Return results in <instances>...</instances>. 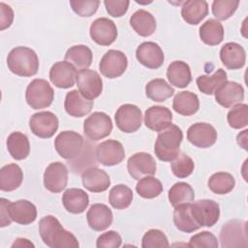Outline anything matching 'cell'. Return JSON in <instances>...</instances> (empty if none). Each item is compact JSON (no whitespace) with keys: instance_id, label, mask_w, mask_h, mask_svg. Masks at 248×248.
<instances>
[{"instance_id":"816d5d0a","label":"cell","mask_w":248,"mask_h":248,"mask_svg":"<svg viewBox=\"0 0 248 248\" xmlns=\"http://www.w3.org/2000/svg\"><path fill=\"white\" fill-rule=\"evenodd\" d=\"M14 20V11L13 9L1 2L0 3V30H4L11 26Z\"/></svg>"},{"instance_id":"8d00e7d4","label":"cell","mask_w":248,"mask_h":248,"mask_svg":"<svg viewBox=\"0 0 248 248\" xmlns=\"http://www.w3.org/2000/svg\"><path fill=\"white\" fill-rule=\"evenodd\" d=\"M174 93V89L163 78L151 79L145 85V94L147 98L154 102L163 103L170 98Z\"/></svg>"},{"instance_id":"7c38bea8","label":"cell","mask_w":248,"mask_h":248,"mask_svg":"<svg viewBox=\"0 0 248 248\" xmlns=\"http://www.w3.org/2000/svg\"><path fill=\"white\" fill-rule=\"evenodd\" d=\"M76 82L78 91L88 100L96 99L103 91V80L100 75L93 70L84 69L78 71Z\"/></svg>"},{"instance_id":"f6af8a7d","label":"cell","mask_w":248,"mask_h":248,"mask_svg":"<svg viewBox=\"0 0 248 248\" xmlns=\"http://www.w3.org/2000/svg\"><path fill=\"white\" fill-rule=\"evenodd\" d=\"M239 1L234 0H215L212 2V14L219 20L230 18L236 11Z\"/></svg>"},{"instance_id":"7402d4cb","label":"cell","mask_w":248,"mask_h":248,"mask_svg":"<svg viewBox=\"0 0 248 248\" xmlns=\"http://www.w3.org/2000/svg\"><path fill=\"white\" fill-rule=\"evenodd\" d=\"M172 113L170 108L162 106H152L144 113L145 126L154 131L161 132L171 125Z\"/></svg>"},{"instance_id":"2e32d148","label":"cell","mask_w":248,"mask_h":248,"mask_svg":"<svg viewBox=\"0 0 248 248\" xmlns=\"http://www.w3.org/2000/svg\"><path fill=\"white\" fill-rule=\"evenodd\" d=\"M91 39L100 46L111 45L117 37V28L115 23L107 17L95 19L89 29Z\"/></svg>"},{"instance_id":"484cf974","label":"cell","mask_w":248,"mask_h":248,"mask_svg":"<svg viewBox=\"0 0 248 248\" xmlns=\"http://www.w3.org/2000/svg\"><path fill=\"white\" fill-rule=\"evenodd\" d=\"M64 108L69 115L82 117L91 111L93 101L86 99L78 90H72L66 94Z\"/></svg>"},{"instance_id":"e575fe53","label":"cell","mask_w":248,"mask_h":248,"mask_svg":"<svg viewBox=\"0 0 248 248\" xmlns=\"http://www.w3.org/2000/svg\"><path fill=\"white\" fill-rule=\"evenodd\" d=\"M7 149L16 160H24L30 152V143L26 135L20 132H13L7 139Z\"/></svg>"},{"instance_id":"277c9868","label":"cell","mask_w":248,"mask_h":248,"mask_svg":"<svg viewBox=\"0 0 248 248\" xmlns=\"http://www.w3.org/2000/svg\"><path fill=\"white\" fill-rule=\"evenodd\" d=\"M54 98V91L46 79L35 78L27 86L25 99L33 109L49 107Z\"/></svg>"},{"instance_id":"ee69618b","label":"cell","mask_w":248,"mask_h":248,"mask_svg":"<svg viewBox=\"0 0 248 248\" xmlns=\"http://www.w3.org/2000/svg\"><path fill=\"white\" fill-rule=\"evenodd\" d=\"M229 125L233 129H241L248 125V106L246 104L235 105L227 115Z\"/></svg>"},{"instance_id":"d4e9b609","label":"cell","mask_w":248,"mask_h":248,"mask_svg":"<svg viewBox=\"0 0 248 248\" xmlns=\"http://www.w3.org/2000/svg\"><path fill=\"white\" fill-rule=\"evenodd\" d=\"M81 181L83 187L93 193L104 192L110 185L108 174L104 170L95 167L88 168L82 172Z\"/></svg>"},{"instance_id":"836d02e7","label":"cell","mask_w":248,"mask_h":248,"mask_svg":"<svg viewBox=\"0 0 248 248\" xmlns=\"http://www.w3.org/2000/svg\"><path fill=\"white\" fill-rule=\"evenodd\" d=\"M92 51L84 45H77L71 46L65 54V61L73 65L76 70L87 69L92 63Z\"/></svg>"},{"instance_id":"4fadbf2b","label":"cell","mask_w":248,"mask_h":248,"mask_svg":"<svg viewBox=\"0 0 248 248\" xmlns=\"http://www.w3.org/2000/svg\"><path fill=\"white\" fill-rule=\"evenodd\" d=\"M129 174L134 179H140L144 176L154 175L157 170L155 159L146 152H138L132 155L127 162Z\"/></svg>"},{"instance_id":"52a82bcc","label":"cell","mask_w":248,"mask_h":248,"mask_svg":"<svg viewBox=\"0 0 248 248\" xmlns=\"http://www.w3.org/2000/svg\"><path fill=\"white\" fill-rule=\"evenodd\" d=\"M117 128L127 134L138 131L141 126L142 114L139 107L132 104L120 106L114 115Z\"/></svg>"},{"instance_id":"e0dca14e","label":"cell","mask_w":248,"mask_h":248,"mask_svg":"<svg viewBox=\"0 0 248 248\" xmlns=\"http://www.w3.org/2000/svg\"><path fill=\"white\" fill-rule=\"evenodd\" d=\"M68 170L61 162L50 163L44 172V185L52 193H60L67 186Z\"/></svg>"},{"instance_id":"5bb4252c","label":"cell","mask_w":248,"mask_h":248,"mask_svg":"<svg viewBox=\"0 0 248 248\" xmlns=\"http://www.w3.org/2000/svg\"><path fill=\"white\" fill-rule=\"evenodd\" d=\"M95 154L98 162L107 167L118 165L125 158L122 143L115 140H108L98 144Z\"/></svg>"},{"instance_id":"83f0119b","label":"cell","mask_w":248,"mask_h":248,"mask_svg":"<svg viewBox=\"0 0 248 248\" xmlns=\"http://www.w3.org/2000/svg\"><path fill=\"white\" fill-rule=\"evenodd\" d=\"M208 14V5L204 0H187L181 7L182 18L191 25L199 24Z\"/></svg>"},{"instance_id":"681fc988","label":"cell","mask_w":248,"mask_h":248,"mask_svg":"<svg viewBox=\"0 0 248 248\" xmlns=\"http://www.w3.org/2000/svg\"><path fill=\"white\" fill-rule=\"evenodd\" d=\"M122 238L115 231H108L102 233L96 241L98 248H118L121 246Z\"/></svg>"},{"instance_id":"60d3db41","label":"cell","mask_w":248,"mask_h":248,"mask_svg":"<svg viewBox=\"0 0 248 248\" xmlns=\"http://www.w3.org/2000/svg\"><path fill=\"white\" fill-rule=\"evenodd\" d=\"M133 201V192L125 184H117L113 186L108 195V202L115 209L127 208Z\"/></svg>"},{"instance_id":"f5cc1de1","label":"cell","mask_w":248,"mask_h":248,"mask_svg":"<svg viewBox=\"0 0 248 248\" xmlns=\"http://www.w3.org/2000/svg\"><path fill=\"white\" fill-rule=\"evenodd\" d=\"M7 201L6 199L4 198H1L0 200V204H1V209H0V226L3 228V227H6V226H9L11 223H12V220L9 216V212H8V208H7Z\"/></svg>"},{"instance_id":"30bf717a","label":"cell","mask_w":248,"mask_h":248,"mask_svg":"<svg viewBox=\"0 0 248 248\" xmlns=\"http://www.w3.org/2000/svg\"><path fill=\"white\" fill-rule=\"evenodd\" d=\"M128 66L127 56L120 50L109 49L102 57L99 69L108 78H116L124 74Z\"/></svg>"},{"instance_id":"44dd1931","label":"cell","mask_w":248,"mask_h":248,"mask_svg":"<svg viewBox=\"0 0 248 248\" xmlns=\"http://www.w3.org/2000/svg\"><path fill=\"white\" fill-rule=\"evenodd\" d=\"M7 208L11 220L20 225H29L37 218L36 206L27 200H18L14 202L7 201Z\"/></svg>"},{"instance_id":"ab89813d","label":"cell","mask_w":248,"mask_h":248,"mask_svg":"<svg viewBox=\"0 0 248 248\" xmlns=\"http://www.w3.org/2000/svg\"><path fill=\"white\" fill-rule=\"evenodd\" d=\"M168 198L170 203L174 207L181 203L193 202L195 199V193L190 184L186 182H176L169 190Z\"/></svg>"},{"instance_id":"f907efd6","label":"cell","mask_w":248,"mask_h":248,"mask_svg":"<svg viewBox=\"0 0 248 248\" xmlns=\"http://www.w3.org/2000/svg\"><path fill=\"white\" fill-rule=\"evenodd\" d=\"M104 4L109 16L120 17L127 13L130 2L128 0H105Z\"/></svg>"},{"instance_id":"4dcf8cb0","label":"cell","mask_w":248,"mask_h":248,"mask_svg":"<svg viewBox=\"0 0 248 248\" xmlns=\"http://www.w3.org/2000/svg\"><path fill=\"white\" fill-rule=\"evenodd\" d=\"M173 223L176 229L187 233L193 232L201 228L192 215L191 202L181 203L174 206Z\"/></svg>"},{"instance_id":"d590c367","label":"cell","mask_w":248,"mask_h":248,"mask_svg":"<svg viewBox=\"0 0 248 248\" xmlns=\"http://www.w3.org/2000/svg\"><path fill=\"white\" fill-rule=\"evenodd\" d=\"M199 34L205 45L217 46L224 39V27L217 19L209 18L202 24Z\"/></svg>"},{"instance_id":"ffe728a7","label":"cell","mask_w":248,"mask_h":248,"mask_svg":"<svg viewBox=\"0 0 248 248\" xmlns=\"http://www.w3.org/2000/svg\"><path fill=\"white\" fill-rule=\"evenodd\" d=\"M138 61L146 68L158 69L165 60L164 52L158 44L154 42H143L136 50Z\"/></svg>"},{"instance_id":"cb8c5ba5","label":"cell","mask_w":248,"mask_h":248,"mask_svg":"<svg viewBox=\"0 0 248 248\" xmlns=\"http://www.w3.org/2000/svg\"><path fill=\"white\" fill-rule=\"evenodd\" d=\"M220 59L227 69L237 70L245 65L246 53L239 44L230 42L221 47Z\"/></svg>"},{"instance_id":"7a4b0ae2","label":"cell","mask_w":248,"mask_h":248,"mask_svg":"<svg viewBox=\"0 0 248 248\" xmlns=\"http://www.w3.org/2000/svg\"><path fill=\"white\" fill-rule=\"evenodd\" d=\"M9 70L19 77H32L39 70V58L36 52L27 46L13 48L7 57Z\"/></svg>"},{"instance_id":"ac0fdd59","label":"cell","mask_w":248,"mask_h":248,"mask_svg":"<svg viewBox=\"0 0 248 248\" xmlns=\"http://www.w3.org/2000/svg\"><path fill=\"white\" fill-rule=\"evenodd\" d=\"M78 72L76 68L67 61L54 63L49 70V79L58 88L67 89L75 85Z\"/></svg>"},{"instance_id":"74e56055","label":"cell","mask_w":248,"mask_h":248,"mask_svg":"<svg viewBox=\"0 0 248 248\" xmlns=\"http://www.w3.org/2000/svg\"><path fill=\"white\" fill-rule=\"evenodd\" d=\"M225 81H227V73L223 69H218L211 76H200L196 80L199 90L205 95L214 94L215 90Z\"/></svg>"},{"instance_id":"11a10c76","label":"cell","mask_w":248,"mask_h":248,"mask_svg":"<svg viewBox=\"0 0 248 248\" xmlns=\"http://www.w3.org/2000/svg\"><path fill=\"white\" fill-rule=\"evenodd\" d=\"M247 132H248V130H244L242 133H239V134L237 135V138H236L237 143H238L243 149H245V150L248 149V148H247V140H246V139H247Z\"/></svg>"},{"instance_id":"6da1fadb","label":"cell","mask_w":248,"mask_h":248,"mask_svg":"<svg viewBox=\"0 0 248 248\" xmlns=\"http://www.w3.org/2000/svg\"><path fill=\"white\" fill-rule=\"evenodd\" d=\"M39 232L42 240L50 248H77L79 243L77 237L69 231H66L59 220L47 215L39 222Z\"/></svg>"},{"instance_id":"f1b7e54d","label":"cell","mask_w":248,"mask_h":248,"mask_svg":"<svg viewBox=\"0 0 248 248\" xmlns=\"http://www.w3.org/2000/svg\"><path fill=\"white\" fill-rule=\"evenodd\" d=\"M130 24L137 34L142 37L151 36L156 30V19L151 13L140 9L130 17Z\"/></svg>"},{"instance_id":"9a60e30c","label":"cell","mask_w":248,"mask_h":248,"mask_svg":"<svg viewBox=\"0 0 248 248\" xmlns=\"http://www.w3.org/2000/svg\"><path fill=\"white\" fill-rule=\"evenodd\" d=\"M187 140L196 147L208 148L216 142L217 132L212 125L205 122H198L189 127Z\"/></svg>"},{"instance_id":"db71d44e","label":"cell","mask_w":248,"mask_h":248,"mask_svg":"<svg viewBox=\"0 0 248 248\" xmlns=\"http://www.w3.org/2000/svg\"><path fill=\"white\" fill-rule=\"evenodd\" d=\"M12 247H34V244L26 238L19 237L15 240V242L12 244Z\"/></svg>"},{"instance_id":"d6986e66","label":"cell","mask_w":248,"mask_h":248,"mask_svg":"<svg viewBox=\"0 0 248 248\" xmlns=\"http://www.w3.org/2000/svg\"><path fill=\"white\" fill-rule=\"evenodd\" d=\"M214 95L216 102L220 106L231 108L243 101L244 89L241 84L235 81L227 80L215 90Z\"/></svg>"},{"instance_id":"7dc6e473","label":"cell","mask_w":248,"mask_h":248,"mask_svg":"<svg viewBox=\"0 0 248 248\" xmlns=\"http://www.w3.org/2000/svg\"><path fill=\"white\" fill-rule=\"evenodd\" d=\"M188 246L192 248H217L218 241L216 236L212 232L204 231L193 235L190 238Z\"/></svg>"},{"instance_id":"ba28073f","label":"cell","mask_w":248,"mask_h":248,"mask_svg":"<svg viewBox=\"0 0 248 248\" xmlns=\"http://www.w3.org/2000/svg\"><path fill=\"white\" fill-rule=\"evenodd\" d=\"M246 222L231 220L227 222L221 230L220 240L222 247H241L247 246Z\"/></svg>"},{"instance_id":"1f68e13d","label":"cell","mask_w":248,"mask_h":248,"mask_svg":"<svg viewBox=\"0 0 248 248\" xmlns=\"http://www.w3.org/2000/svg\"><path fill=\"white\" fill-rule=\"evenodd\" d=\"M172 108L181 115H193L200 108L199 98L191 91H181L174 96Z\"/></svg>"},{"instance_id":"b9f144b4","label":"cell","mask_w":248,"mask_h":248,"mask_svg":"<svg viewBox=\"0 0 248 248\" xmlns=\"http://www.w3.org/2000/svg\"><path fill=\"white\" fill-rule=\"evenodd\" d=\"M136 191L143 199H154L163 192V185L159 179L152 175L144 176L139 179Z\"/></svg>"},{"instance_id":"9c48e42d","label":"cell","mask_w":248,"mask_h":248,"mask_svg":"<svg viewBox=\"0 0 248 248\" xmlns=\"http://www.w3.org/2000/svg\"><path fill=\"white\" fill-rule=\"evenodd\" d=\"M191 212L200 227H212L220 217L219 204L212 200H200L191 203Z\"/></svg>"},{"instance_id":"f35d334b","label":"cell","mask_w":248,"mask_h":248,"mask_svg":"<svg viewBox=\"0 0 248 248\" xmlns=\"http://www.w3.org/2000/svg\"><path fill=\"white\" fill-rule=\"evenodd\" d=\"M235 184V180L230 172L219 171L213 173L207 182L208 188L217 195H225L230 193Z\"/></svg>"},{"instance_id":"f546056e","label":"cell","mask_w":248,"mask_h":248,"mask_svg":"<svg viewBox=\"0 0 248 248\" xmlns=\"http://www.w3.org/2000/svg\"><path fill=\"white\" fill-rule=\"evenodd\" d=\"M170 83L178 88H185L192 80L191 69L186 62L176 60L171 62L167 70Z\"/></svg>"},{"instance_id":"8992f818","label":"cell","mask_w":248,"mask_h":248,"mask_svg":"<svg viewBox=\"0 0 248 248\" xmlns=\"http://www.w3.org/2000/svg\"><path fill=\"white\" fill-rule=\"evenodd\" d=\"M54 147L60 157L71 160L78 156L83 147V138L74 131H63L54 140Z\"/></svg>"},{"instance_id":"5b68a950","label":"cell","mask_w":248,"mask_h":248,"mask_svg":"<svg viewBox=\"0 0 248 248\" xmlns=\"http://www.w3.org/2000/svg\"><path fill=\"white\" fill-rule=\"evenodd\" d=\"M112 122L110 117L102 111H95L83 122L84 135L90 140H100L110 135Z\"/></svg>"},{"instance_id":"7bdbcfd3","label":"cell","mask_w":248,"mask_h":248,"mask_svg":"<svg viewBox=\"0 0 248 248\" xmlns=\"http://www.w3.org/2000/svg\"><path fill=\"white\" fill-rule=\"evenodd\" d=\"M170 168L172 173L178 178L188 177L194 170L195 164L191 157L184 152H179L178 155L171 161Z\"/></svg>"},{"instance_id":"603a6c76","label":"cell","mask_w":248,"mask_h":248,"mask_svg":"<svg viewBox=\"0 0 248 248\" xmlns=\"http://www.w3.org/2000/svg\"><path fill=\"white\" fill-rule=\"evenodd\" d=\"M86 219L92 230L102 232L111 225L113 215L111 209L108 205L104 203H94L88 209Z\"/></svg>"},{"instance_id":"4316f807","label":"cell","mask_w":248,"mask_h":248,"mask_svg":"<svg viewBox=\"0 0 248 248\" xmlns=\"http://www.w3.org/2000/svg\"><path fill=\"white\" fill-rule=\"evenodd\" d=\"M62 203L65 209L73 214H80L89 204V197L85 191L79 188L67 189L62 196Z\"/></svg>"},{"instance_id":"bcb514c9","label":"cell","mask_w":248,"mask_h":248,"mask_svg":"<svg viewBox=\"0 0 248 248\" xmlns=\"http://www.w3.org/2000/svg\"><path fill=\"white\" fill-rule=\"evenodd\" d=\"M170 243L166 234L156 229L146 232L141 240L142 248H156V247H169Z\"/></svg>"},{"instance_id":"8fae6325","label":"cell","mask_w":248,"mask_h":248,"mask_svg":"<svg viewBox=\"0 0 248 248\" xmlns=\"http://www.w3.org/2000/svg\"><path fill=\"white\" fill-rule=\"evenodd\" d=\"M59 121L51 111H39L34 113L29 120L31 132L42 139L51 138L57 131Z\"/></svg>"},{"instance_id":"c3c4849f","label":"cell","mask_w":248,"mask_h":248,"mask_svg":"<svg viewBox=\"0 0 248 248\" xmlns=\"http://www.w3.org/2000/svg\"><path fill=\"white\" fill-rule=\"evenodd\" d=\"M70 5L73 11L79 16H93L100 5V1L91 0V1H79V0H71Z\"/></svg>"},{"instance_id":"d6a6232c","label":"cell","mask_w":248,"mask_h":248,"mask_svg":"<svg viewBox=\"0 0 248 248\" xmlns=\"http://www.w3.org/2000/svg\"><path fill=\"white\" fill-rule=\"evenodd\" d=\"M23 180V172L16 164H9L0 170V189L11 192L17 189Z\"/></svg>"},{"instance_id":"3957f363","label":"cell","mask_w":248,"mask_h":248,"mask_svg":"<svg viewBox=\"0 0 248 248\" xmlns=\"http://www.w3.org/2000/svg\"><path fill=\"white\" fill-rule=\"evenodd\" d=\"M183 140L181 129L171 124L159 132L154 145L156 157L164 162H171L179 153V146Z\"/></svg>"}]
</instances>
